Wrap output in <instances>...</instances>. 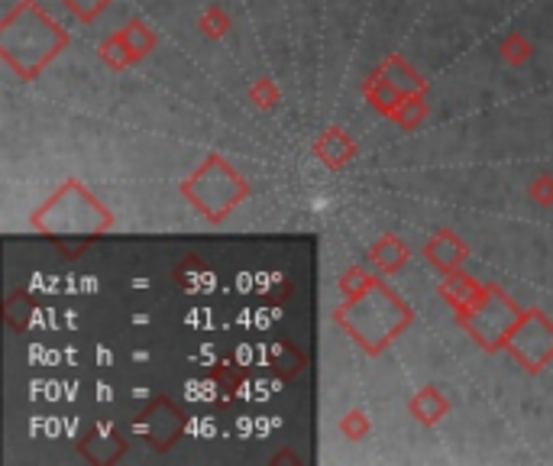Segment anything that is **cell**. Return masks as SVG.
<instances>
[{
    "mask_svg": "<svg viewBox=\"0 0 553 466\" xmlns=\"http://www.w3.org/2000/svg\"><path fill=\"white\" fill-rule=\"evenodd\" d=\"M127 437L117 434L114 428H94L85 441L78 444V450L85 454L91 463H114L127 454Z\"/></svg>",
    "mask_w": 553,
    "mask_h": 466,
    "instance_id": "7c38bea8",
    "label": "cell"
},
{
    "mask_svg": "<svg viewBox=\"0 0 553 466\" xmlns=\"http://www.w3.org/2000/svg\"><path fill=\"white\" fill-rule=\"evenodd\" d=\"M363 98H366L369 107H376V111H379L382 117H392V114L398 111V107H402L405 94L398 91L389 78H382L379 72H372V75L363 81Z\"/></svg>",
    "mask_w": 553,
    "mask_h": 466,
    "instance_id": "9a60e30c",
    "label": "cell"
},
{
    "mask_svg": "<svg viewBox=\"0 0 553 466\" xmlns=\"http://www.w3.org/2000/svg\"><path fill=\"white\" fill-rule=\"evenodd\" d=\"M337 428H340V434L343 437H347V441H363V437L372 431V424H369V415H366V411H347V415H343L340 418V424H337Z\"/></svg>",
    "mask_w": 553,
    "mask_h": 466,
    "instance_id": "cb8c5ba5",
    "label": "cell"
},
{
    "mask_svg": "<svg viewBox=\"0 0 553 466\" xmlns=\"http://www.w3.org/2000/svg\"><path fill=\"white\" fill-rule=\"evenodd\" d=\"M521 314L524 311L508 298L505 289L489 285L486 295H482L473 308L456 314V324H460L486 353H499L505 350V337L511 334V327L518 324Z\"/></svg>",
    "mask_w": 553,
    "mask_h": 466,
    "instance_id": "5b68a950",
    "label": "cell"
},
{
    "mask_svg": "<svg viewBox=\"0 0 553 466\" xmlns=\"http://www.w3.org/2000/svg\"><path fill=\"white\" fill-rule=\"evenodd\" d=\"M62 7L72 13L78 23H94L110 7V0H62Z\"/></svg>",
    "mask_w": 553,
    "mask_h": 466,
    "instance_id": "603a6c76",
    "label": "cell"
},
{
    "mask_svg": "<svg viewBox=\"0 0 553 466\" xmlns=\"http://www.w3.org/2000/svg\"><path fill=\"white\" fill-rule=\"evenodd\" d=\"M528 198L534 208H553V175H537L528 185Z\"/></svg>",
    "mask_w": 553,
    "mask_h": 466,
    "instance_id": "484cf974",
    "label": "cell"
},
{
    "mask_svg": "<svg viewBox=\"0 0 553 466\" xmlns=\"http://www.w3.org/2000/svg\"><path fill=\"white\" fill-rule=\"evenodd\" d=\"M505 353L531 376L547 369L553 363V318L541 308L524 311L505 337Z\"/></svg>",
    "mask_w": 553,
    "mask_h": 466,
    "instance_id": "8992f818",
    "label": "cell"
},
{
    "mask_svg": "<svg viewBox=\"0 0 553 466\" xmlns=\"http://www.w3.org/2000/svg\"><path fill=\"white\" fill-rule=\"evenodd\" d=\"M65 46L68 33L62 23L36 0H20L0 20V59L20 81H33L52 59L62 56Z\"/></svg>",
    "mask_w": 553,
    "mask_h": 466,
    "instance_id": "6da1fadb",
    "label": "cell"
},
{
    "mask_svg": "<svg viewBox=\"0 0 553 466\" xmlns=\"http://www.w3.org/2000/svg\"><path fill=\"white\" fill-rule=\"evenodd\" d=\"M376 72H379L382 78H389L392 85L405 94V98H414V94H427V81H424V75L414 72V68H411L402 56H385V59L379 62Z\"/></svg>",
    "mask_w": 553,
    "mask_h": 466,
    "instance_id": "4fadbf2b",
    "label": "cell"
},
{
    "mask_svg": "<svg viewBox=\"0 0 553 466\" xmlns=\"http://www.w3.org/2000/svg\"><path fill=\"white\" fill-rule=\"evenodd\" d=\"M499 56L511 65V68H521V65H528L531 56H534V46L528 43V36L518 33V30H511L502 43H499Z\"/></svg>",
    "mask_w": 553,
    "mask_h": 466,
    "instance_id": "d6986e66",
    "label": "cell"
},
{
    "mask_svg": "<svg viewBox=\"0 0 553 466\" xmlns=\"http://www.w3.org/2000/svg\"><path fill=\"white\" fill-rule=\"evenodd\" d=\"M246 98H250V104L259 107L262 114H269V111L279 107L282 91H279V85H275L272 78H259V81H253V85H250V91H246Z\"/></svg>",
    "mask_w": 553,
    "mask_h": 466,
    "instance_id": "ffe728a7",
    "label": "cell"
},
{
    "mask_svg": "<svg viewBox=\"0 0 553 466\" xmlns=\"http://www.w3.org/2000/svg\"><path fill=\"white\" fill-rule=\"evenodd\" d=\"M466 256H469L466 243H463L460 237H456L453 230H447V227L437 230L434 237L424 243V259L440 272V276H447V272L463 269Z\"/></svg>",
    "mask_w": 553,
    "mask_h": 466,
    "instance_id": "9c48e42d",
    "label": "cell"
},
{
    "mask_svg": "<svg viewBox=\"0 0 553 466\" xmlns=\"http://www.w3.org/2000/svg\"><path fill=\"white\" fill-rule=\"evenodd\" d=\"M30 227L39 233H49V237H85L94 240L101 233L114 230V214L107 211V204H101L91 195L85 182L78 178H68L55 195L39 204L30 217Z\"/></svg>",
    "mask_w": 553,
    "mask_h": 466,
    "instance_id": "3957f363",
    "label": "cell"
},
{
    "mask_svg": "<svg viewBox=\"0 0 553 466\" xmlns=\"http://www.w3.org/2000/svg\"><path fill=\"white\" fill-rule=\"evenodd\" d=\"M408 411L414 415V421H421L424 428H434V424H440L447 415H450V399L440 389L427 386L421 389L414 399L408 402Z\"/></svg>",
    "mask_w": 553,
    "mask_h": 466,
    "instance_id": "5bb4252c",
    "label": "cell"
},
{
    "mask_svg": "<svg viewBox=\"0 0 553 466\" xmlns=\"http://www.w3.org/2000/svg\"><path fill=\"white\" fill-rule=\"evenodd\" d=\"M376 279H379V276H372V272H366L363 266H350V269L337 279V289H340L343 298H353V295H359V292H366Z\"/></svg>",
    "mask_w": 553,
    "mask_h": 466,
    "instance_id": "7402d4cb",
    "label": "cell"
},
{
    "mask_svg": "<svg viewBox=\"0 0 553 466\" xmlns=\"http://www.w3.org/2000/svg\"><path fill=\"white\" fill-rule=\"evenodd\" d=\"M314 156L327 172H343L359 156V143L343 127H330L314 140Z\"/></svg>",
    "mask_w": 553,
    "mask_h": 466,
    "instance_id": "ba28073f",
    "label": "cell"
},
{
    "mask_svg": "<svg viewBox=\"0 0 553 466\" xmlns=\"http://www.w3.org/2000/svg\"><path fill=\"white\" fill-rule=\"evenodd\" d=\"M198 30L204 39H224L230 33V17L224 7H207L198 17Z\"/></svg>",
    "mask_w": 553,
    "mask_h": 466,
    "instance_id": "44dd1931",
    "label": "cell"
},
{
    "mask_svg": "<svg viewBox=\"0 0 553 466\" xmlns=\"http://www.w3.org/2000/svg\"><path fill=\"white\" fill-rule=\"evenodd\" d=\"M98 56H101V62L110 68V72H123V68H130V65H136V59H133V52H130V43H127V36H123V26L117 33H110L104 43L98 46Z\"/></svg>",
    "mask_w": 553,
    "mask_h": 466,
    "instance_id": "2e32d148",
    "label": "cell"
},
{
    "mask_svg": "<svg viewBox=\"0 0 553 466\" xmlns=\"http://www.w3.org/2000/svg\"><path fill=\"white\" fill-rule=\"evenodd\" d=\"M334 324L363 353L379 356L414 324V311L395 289L376 279L366 292L340 301L334 308Z\"/></svg>",
    "mask_w": 553,
    "mask_h": 466,
    "instance_id": "7a4b0ae2",
    "label": "cell"
},
{
    "mask_svg": "<svg viewBox=\"0 0 553 466\" xmlns=\"http://www.w3.org/2000/svg\"><path fill=\"white\" fill-rule=\"evenodd\" d=\"M427 114H431V107H427V94H414V98L402 101V107H398L389 120L402 130H418L421 123L427 120Z\"/></svg>",
    "mask_w": 553,
    "mask_h": 466,
    "instance_id": "ac0fdd59",
    "label": "cell"
},
{
    "mask_svg": "<svg viewBox=\"0 0 553 466\" xmlns=\"http://www.w3.org/2000/svg\"><path fill=\"white\" fill-rule=\"evenodd\" d=\"M185 431V411L178 408L169 395H159L146 405V411L136 421V434L152 450H172Z\"/></svg>",
    "mask_w": 553,
    "mask_h": 466,
    "instance_id": "52a82bcc",
    "label": "cell"
},
{
    "mask_svg": "<svg viewBox=\"0 0 553 466\" xmlns=\"http://www.w3.org/2000/svg\"><path fill=\"white\" fill-rule=\"evenodd\" d=\"M178 191H182V198L204 217V221L224 224L227 217L250 198V182H246L224 156L211 153L201 159V166L191 172L182 185H178Z\"/></svg>",
    "mask_w": 553,
    "mask_h": 466,
    "instance_id": "277c9868",
    "label": "cell"
},
{
    "mask_svg": "<svg viewBox=\"0 0 553 466\" xmlns=\"http://www.w3.org/2000/svg\"><path fill=\"white\" fill-rule=\"evenodd\" d=\"M211 379L220 386V399H224V402H230L233 395L240 392V386H243V373L237 366H217Z\"/></svg>",
    "mask_w": 553,
    "mask_h": 466,
    "instance_id": "d4e9b609",
    "label": "cell"
},
{
    "mask_svg": "<svg viewBox=\"0 0 553 466\" xmlns=\"http://www.w3.org/2000/svg\"><path fill=\"white\" fill-rule=\"evenodd\" d=\"M486 289L489 285H482L479 279H473V276H466L463 269H456V272H447L444 279H440V298L447 301V305L460 314V311H469L476 305V301L486 295Z\"/></svg>",
    "mask_w": 553,
    "mask_h": 466,
    "instance_id": "30bf717a",
    "label": "cell"
},
{
    "mask_svg": "<svg viewBox=\"0 0 553 466\" xmlns=\"http://www.w3.org/2000/svg\"><path fill=\"white\" fill-rule=\"evenodd\" d=\"M411 259V250L402 237H395V233H382V237L369 246V263L372 269L379 272V276H398Z\"/></svg>",
    "mask_w": 553,
    "mask_h": 466,
    "instance_id": "8fae6325",
    "label": "cell"
},
{
    "mask_svg": "<svg viewBox=\"0 0 553 466\" xmlns=\"http://www.w3.org/2000/svg\"><path fill=\"white\" fill-rule=\"evenodd\" d=\"M123 36H127L130 52H133V59H136V62L149 59L152 52H156V46H159V36L152 33L143 20H130L127 26H123Z\"/></svg>",
    "mask_w": 553,
    "mask_h": 466,
    "instance_id": "e0dca14e",
    "label": "cell"
}]
</instances>
